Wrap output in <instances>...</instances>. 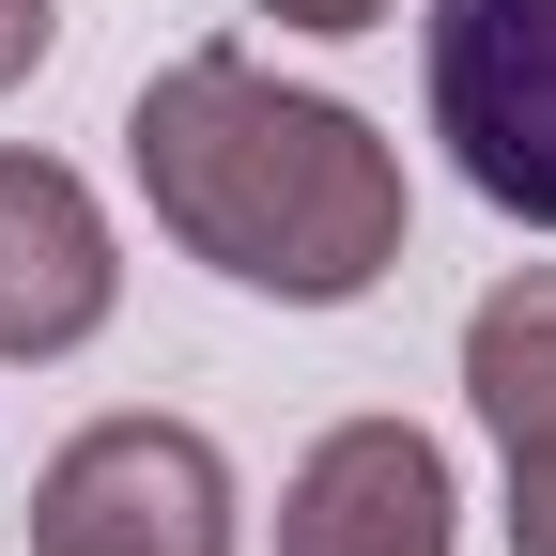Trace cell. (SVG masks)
I'll return each mask as SVG.
<instances>
[{
	"label": "cell",
	"instance_id": "cell-1",
	"mask_svg": "<svg viewBox=\"0 0 556 556\" xmlns=\"http://www.w3.org/2000/svg\"><path fill=\"white\" fill-rule=\"evenodd\" d=\"M124 170L186 263L278 309H356L402 263V155L340 93H278L248 47H186L124 109Z\"/></svg>",
	"mask_w": 556,
	"mask_h": 556
},
{
	"label": "cell",
	"instance_id": "cell-2",
	"mask_svg": "<svg viewBox=\"0 0 556 556\" xmlns=\"http://www.w3.org/2000/svg\"><path fill=\"white\" fill-rule=\"evenodd\" d=\"M31 556H232V464L186 417H93L31 479Z\"/></svg>",
	"mask_w": 556,
	"mask_h": 556
},
{
	"label": "cell",
	"instance_id": "cell-3",
	"mask_svg": "<svg viewBox=\"0 0 556 556\" xmlns=\"http://www.w3.org/2000/svg\"><path fill=\"white\" fill-rule=\"evenodd\" d=\"M433 139L495 217L556 232V0H433Z\"/></svg>",
	"mask_w": 556,
	"mask_h": 556
},
{
	"label": "cell",
	"instance_id": "cell-4",
	"mask_svg": "<svg viewBox=\"0 0 556 556\" xmlns=\"http://www.w3.org/2000/svg\"><path fill=\"white\" fill-rule=\"evenodd\" d=\"M448 526H464V495L417 417H340L278 495V556H448Z\"/></svg>",
	"mask_w": 556,
	"mask_h": 556
},
{
	"label": "cell",
	"instance_id": "cell-5",
	"mask_svg": "<svg viewBox=\"0 0 556 556\" xmlns=\"http://www.w3.org/2000/svg\"><path fill=\"white\" fill-rule=\"evenodd\" d=\"M124 263H109V217L62 155H0V371L16 356H78L109 325Z\"/></svg>",
	"mask_w": 556,
	"mask_h": 556
},
{
	"label": "cell",
	"instance_id": "cell-6",
	"mask_svg": "<svg viewBox=\"0 0 556 556\" xmlns=\"http://www.w3.org/2000/svg\"><path fill=\"white\" fill-rule=\"evenodd\" d=\"M464 402H479L495 448H556V263L495 278L464 309Z\"/></svg>",
	"mask_w": 556,
	"mask_h": 556
},
{
	"label": "cell",
	"instance_id": "cell-7",
	"mask_svg": "<svg viewBox=\"0 0 556 556\" xmlns=\"http://www.w3.org/2000/svg\"><path fill=\"white\" fill-rule=\"evenodd\" d=\"M510 556H556V448H510Z\"/></svg>",
	"mask_w": 556,
	"mask_h": 556
},
{
	"label": "cell",
	"instance_id": "cell-8",
	"mask_svg": "<svg viewBox=\"0 0 556 556\" xmlns=\"http://www.w3.org/2000/svg\"><path fill=\"white\" fill-rule=\"evenodd\" d=\"M47 31H62V0H0V93L47 62Z\"/></svg>",
	"mask_w": 556,
	"mask_h": 556
},
{
	"label": "cell",
	"instance_id": "cell-9",
	"mask_svg": "<svg viewBox=\"0 0 556 556\" xmlns=\"http://www.w3.org/2000/svg\"><path fill=\"white\" fill-rule=\"evenodd\" d=\"M263 16H278V31H371L387 0H263Z\"/></svg>",
	"mask_w": 556,
	"mask_h": 556
}]
</instances>
